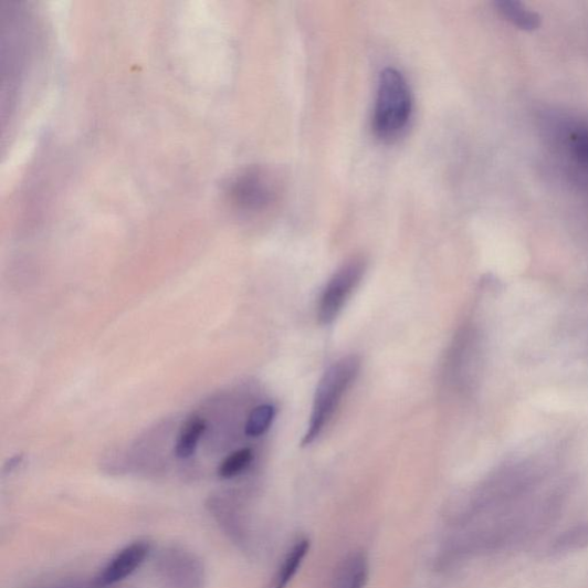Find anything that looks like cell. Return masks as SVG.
Wrapping results in <instances>:
<instances>
[{
	"label": "cell",
	"mask_w": 588,
	"mask_h": 588,
	"mask_svg": "<svg viewBox=\"0 0 588 588\" xmlns=\"http://www.w3.org/2000/svg\"><path fill=\"white\" fill-rule=\"evenodd\" d=\"M22 461V455H18L10 460V462L7 464L6 470L7 472H12V470L20 464Z\"/></svg>",
	"instance_id": "14"
},
{
	"label": "cell",
	"mask_w": 588,
	"mask_h": 588,
	"mask_svg": "<svg viewBox=\"0 0 588 588\" xmlns=\"http://www.w3.org/2000/svg\"><path fill=\"white\" fill-rule=\"evenodd\" d=\"M275 414L276 411L272 405H260L255 407L251 411L245 426L246 435L256 438L266 433L275 419Z\"/></svg>",
	"instance_id": "10"
},
{
	"label": "cell",
	"mask_w": 588,
	"mask_h": 588,
	"mask_svg": "<svg viewBox=\"0 0 588 588\" xmlns=\"http://www.w3.org/2000/svg\"><path fill=\"white\" fill-rule=\"evenodd\" d=\"M413 97L405 76L395 69L380 73L372 115V129L377 138L392 143L406 130Z\"/></svg>",
	"instance_id": "1"
},
{
	"label": "cell",
	"mask_w": 588,
	"mask_h": 588,
	"mask_svg": "<svg viewBox=\"0 0 588 588\" xmlns=\"http://www.w3.org/2000/svg\"><path fill=\"white\" fill-rule=\"evenodd\" d=\"M150 546L137 542L123 549L99 574L96 581L99 586H109L130 576L144 563Z\"/></svg>",
	"instance_id": "5"
},
{
	"label": "cell",
	"mask_w": 588,
	"mask_h": 588,
	"mask_svg": "<svg viewBox=\"0 0 588 588\" xmlns=\"http://www.w3.org/2000/svg\"><path fill=\"white\" fill-rule=\"evenodd\" d=\"M588 545V524L577 525L558 537L552 547L554 553H565Z\"/></svg>",
	"instance_id": "12"
},
{
	"label": "cell",
	"mask_w": 588,
	"mask_h": 588,
	"mask_svg": "<svg viewBox=\"0 0 588 588\" xmlns=\"http://www.w3.org/2000/svg\"><path fill=\"white\" fill-rule=\"evenodd\" d=\"M571 144L577 157L588 165V129L574 133Z\"/></svg>",
	"instance_id": "13"
},
{
	"label": "cell",
	"mask_w": 588,
	"mask_h": 588,
	"mask_svg": "<svg viewBox=\"0 0 588 588\" xmlns=\"http://www.w3.org/2000/svg\"><path fill=\"white\" fill-rule=\"evenodd\" d=\"M309 540L304 538L292 546L284 558L282 566L276 573L270 588H286L294 576L298 573L304 558L309 550Z\"/></svg>",
	"instance_id": "6"
},
{
	"label": "cell",
	"mask_w": 588,
	"mask_h": 588,
	"mask_svg": "<svg viewBox=\"0 0 588 588\" xmlns=\"http://www.w3.org/2000/svg\"><path fill=\"white\" fill-rule=\"evenodd\" d=\"M254 453L251 449H242L229 455L219 468V476L229 480L237 477L252 463Z\"/></svg>",
	"instance_id": "11"
},
{
	"label": "cell",
	"mask_w": 588,
	"mask_h": 588,
	"mask_svg": "<svg viewBox=\"0 0 588 588\" xmlns=\"http://www.w3.org/2000/svg\"><path fill=\"white\" fill-rule=\"evenodd\" d=\"M280 183L266 169L252 168L234 179L230 186V200L245 214H261L273 209L280 198Z\"/></svg>",
	"instance_id": "3"
},
{
	"label": "cell",
	"mask_w": 588,
	"mask_h": 588,
	"mask_svg": "<svg viewBox=\"0 0 588 588\" xmlns=\"http://www.w3.org/2000/svg\"><path fill=\"white\" fill-rule=\"evenodd\" d=\"M367 271L364 256H353L334 274L318 304V321L323 326H329L337 318L351 293L361 283Z\"/></svg>",
	"instance_id": "4"
},
{
	"label": "cell",
	"mask_w": 588,
	"mask_h": 588,
	"mask_svg": "<svg viewBox=\"0 0 588 588\" xmlns=\"http://www.w3.org/2000/svg\"><path fill=\"white\" fill-rule=\"evenodd\" d=\"M367 581L366 558L363 555H355L344 563L332 588H365Z\"/></svg>",
	"instance_id": "8"
},
{
	"label": "cell",
	"mask_w": 588,
	"mask_h": 588,
	"mask_svg": "<svg viewBox=\"0 0 588 588\" xmlns=\"http://www.w3.org/2000/svg\"><path fill=\"white\" fill-rule=\"evenodd\" d=\"M495 7L500 14L524 32L537 31L542 24L539 14L522 3L503 0V2H496Z\"/></svg>",
	"instance_id": "7"
},
{
	"label": "cell",
	"mask_w": 588,
	"mask_h": 588,
	"mask_svg": "<svg viewBox=\"0 0 588 588\" xmlns=\"http://www.w3.org/2000/svg\"><path fill=\"white\" fill-rule=\"evenodd\" d=\"M206 430V422L198 416L189 418L182 427L175 454L180 459H189L197 450L199 440Z\"/></svg>",
	"instance_id": "9"
},
{
	"label": "cell",
	"mask_w": 588,
	"mask_h": 588,
	"mask_svg": "<svg viewBox=\"0 0 588 588\" xmlns=\"http://www.w3.org/2000/svg\"><path fill=\"white\" fill-rule=\"evenodd\" d=\"M360 367L359 357L348 356L335 363L323 375L316 389L311 422L303 440V447L314 443L328 426L343 397L356 380Z\"/></svg>",
	"instance_id": "2"
}]
</instances>
